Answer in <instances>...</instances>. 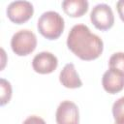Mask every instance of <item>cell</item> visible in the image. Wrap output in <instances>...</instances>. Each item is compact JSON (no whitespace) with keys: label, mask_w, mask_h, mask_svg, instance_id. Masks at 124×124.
Wrapping results in <instances>:
<instances>
[{"label":"cell","mask_w":124,"mask_h":124,"mask_svg":"<svg viewBox=\"0 0 124 124\" xmlns=\"http://www.w3.org/2000/svg\"><path fill=\"white\" fill-rule=\"evenodd\" d=\"M116 8L121 20L124 22V0H119L116 3Z\"/></svg>","instance_id":"9a60e30c"},{"label":"cell","mask_w":124,"mask_h":124,"mask_svg":"<svg viewBox=\"0 0 124 124\" xmlns=\"http://www.w3.org/2000/svg\"><path fill=\"white\" fill-rule=\"evenodd\" d=\"M55 119L57 124H78L79 112L78 106L71 101H63L59 104Z\"/></svg>","instance_id":"8992f818"},{"label":"cell","mask_w":124,"mask_h":124,"mask_svg":"<svg viewBox=\"0 0 124 124\" xmlns=\"http://www.w3.org/2000/svg\"><path fill=\"white\" fill-rule=\"evenodd\" d=\"M38 31L48 40L58 39L65 27L64 18L57 12L47 11L43 13L37 23Z\"/></svg>","instance_id":"7a4b0ae2"},{"label":"cell","mask_w":124,"mask_h":124,"mask_svg":"<svg viewBox=\"0 0 124 124\" xmlns=\"http://www.w3.org/2000/svg\"><path fill=\"white\" fill-rule=\"evenodd\" d=\"M67 46L81 60L90 61L102 54L104 43L98 35L91 33L85 24H76L68 34Z\"/></svg>","instance_id":"6da1fadb"},{"label":"cell","mask_w":124,"mask_h":124,"mask_svg":"<svg viewBox=\"0 0 124 124\" xmlns=\"http://www.w3.org/2000/svg\"><path fill=\"white\" fill-rule=\"evenodd\" d=\"M112 115L115 121L124 120V97L119 98L113 103Z\"/></svg>","instance_id":"4fadbf2b"},{"label":"cell","mask_w":124,"mask_h":124,"mask_svg":"<svg viewBox=\"0 0 124 124\" xmlns=\"http://www.w3.org/2000/svg\"><path fill=\"white\" fill-rule=\"evenodd\" d=\"M37 46L36 35L28 29L16 32L11 39L12 50L18 56H26L33 52Z\"/></svg>","instance_id":"3957f363"},{"label":"cell","mask_w":124,"mask_h":124,"mask_svg":"<svg viewBox=\"0 0 124 124\" xmlns=\"http://www.w3.org/2000/svg\"><path fill=\"white\" fill-rule=\"evenodd\" d=\"M102 84L108 93H118L124 88V74L109 68L103 75Z\"/></svg>","instance_id":"ba28073f"},{"label":"cell","mask_w":124,"mask_h":124,"mask_svg":"<svg viewBox=\"0 0 124 124\" xmlns=\"http://www.w3.org/2000/svg\"><path fill=\"white\" fill-rule=\"evenodd\" d=\"M22 124H46V121L40 117V116H37V115H31L29 117H27Z\"/></svg>","instance_id":"5bb4252c"},{"label":"cell","mask_w":124,"mask_h":124,"mask_svg":"<svg viewBox=\"0 0 124 124\" xmlns=\"http://www.w3.org/2000/svg\"><path fill=\"white\" fill-rule=\"evenodd\" d=\"M90 20L97 29L102 31L108 30L111 28L114 23L113 12L108 4H98L90 13Z\"/></svg>","instance_id":"277c9868"},{"label":"cell","mask_w":124,"mask_h":124,"mask_svg":"<svg viewBox=\"0 0 124 124\" xmlns=\"http://www.w3.org/2000/svg\"><path fill=\"white\" fill-rule=\"evenodd\" d=\"M108 65L110 69H114L124 74V52L113 53L108 60Z\"/></svg>","instance_id":"8fae6325"},{"label":"cell","mask_w":124,"mask_h":124,"mask_svg":"<svg viewBox=\"0 0 124 124\" xmlns=\"http://www.w3.org/2000/svg\"><path fill=\"white\" fill-rule=\"evenodd\" d=\"M58 66L57 57L49 51H42L36 54L32 60V67L36 73L46 75L50 74Z\"/></svg>","instance_id":"52a82bcc"},{"label":"cell","mask_w":124,"mask_h":124,"mask_svg":"<svg viewBox=\"0 0 124 124\" xmlns=\"http://www.w3.org/2000/svg\"><path fill=\"white\" fill-rule=\"evenodd\" d=\"M114 124H124V120H118V121H115Z\"/></svg>","instance_id":"2e32d148"},{"label":"cell","mask_w":124,"mask_h":124,"mask_svg":"<svg viewBox=\"0 0 124 124\" xmlns=\"http://www.w3.org/2000/svg\"><path fill=\"white\" fill-rule=\"evenodd\" d=\"M0 88H1V102L0 105L4 106L10 102L12 98V85L5 78L0 79Z\"/></svg>","instance_id":"7c38bea8"},{"label":"cell","mask_w":124,"mask_h":124,"mask_svg":"<svg viewBox=\"0 0 124 124\" xmlns=\"http://www.w3.org/2000/svg\"><path fill=\"white\" fill-rule=\"evenodd\" d=\"M33 5L28 1H13L7 8V16L9 19L16 24H22L29 20L33 16Z\"/></svg>","instance_id":"5b68a950"},{"label":"cell","mask_w":124,"mask_h":124,"mask_svg":"<svg viewBox=\"0 0 124 124\" xmlns=\"http://www.w3.org/2000/svg\"><path fill=\"white\" fill-rule=\"evenodd\" d=\"M89 3L86 0H64L62 8L65 14L72 17H78L83 16L88 11Z\"/></svg>","instance_id":"30bf717a"},{"label":"cell","mask_w":124,"mask_h":124,"mask_svg":"<svg viewBox=\"0 0 124 124\" xmlns=\"http://www.w3.org/2000/svg\"><path fill=\"white\" fill-rule=\"evenodd\" d=\"M59 80L63 86L71 89L78 88L82 86V81L77 73L75 65L73 63H68L61 70L59 75Z\"/></svg>","instance_id":"9c48e42d"}]
</instances>
